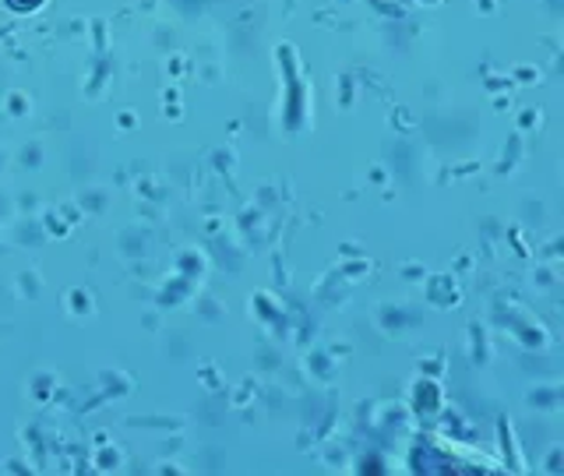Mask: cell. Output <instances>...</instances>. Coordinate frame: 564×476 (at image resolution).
<instances>
[{"instance_id": "6da1fadb", "label": "cell", "mask_w": 564, "mask_h": 476, "mask_svg": "<svg viewBox=\"0 0 564 476\" xmlns=\"http://www.w3.org/2000/svg\"><path fill=\"white\" fill-rule=\"evenodd\" d=\"M8 8L11 11H35V8H43V0H8Z\"/></svg>"}]
</instances>
